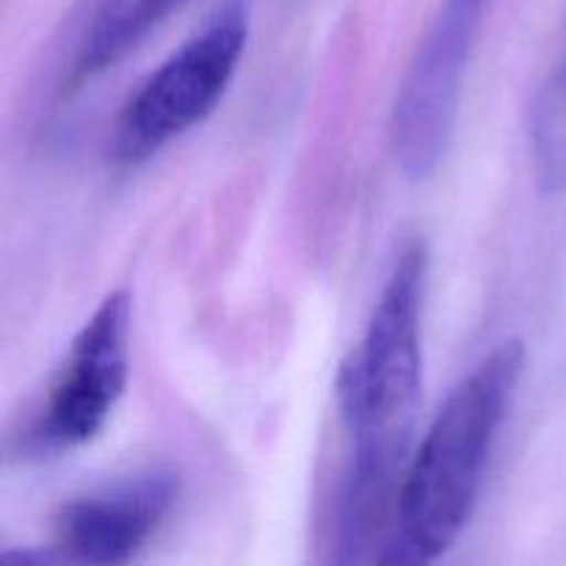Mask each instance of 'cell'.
<instances>
[{"label": "cell", "instance_id": "cell-1", "mask_svg": "<svg viewBox=\"0 0 566 566\" xmlns=\"http://www.w3.org/2000/svg\"><path fill=\"white\" fill-rule=\"evenodd\" d=\"M429 252L409 241L398 252L363 343L337 374V407L352 440V464L337 506V562H368L396 523L420 396L423 293Z\"/></svg>", "mask_w": 566, "mask_h": 566}, {"label": "cell", "instance_id": "cell-2", "mask_svg": "<svg viewBox=\"0 0 566 566\" xmlns=\"http://www.w3.org/2000/svg\"><path fill=\"white\" fill-rule=\"evenodd\" d=\"M523 370V343L503 340L448 392L418 453L407 464L396 531L381 562H437L468 528L479 506L492 446Z\"/></svg>", "mask_w": 566, "mask_h": 566}, {"label": "cell", "instance_id": "cell-3", "mask_svg": "<svg viewBox=\"0 0 566 566\" xmlns=\"http://www.w3.org/2000/svg\"><path fill=\"white\" fill-rule=\"evenodd\" d=\"M247 42L249 9L243 0H230L130 94L111 136L116 164H144L202 125L224 99Z\"/></svg>", "mask_w": 566, "mask_h": 566}, {"label": "cell", "instance_id": "cell-4", "mask_svg": "<svg viewBox=\"0 0 566 566\" xmlns=\"http://www.w3.org/2000/svg\"><path fill=\"white\" fill-rule=\"evenodd\" d=\"M130 293L111 291L81 326L20 453L59 457L92 442L114 415L130 376Z\"/></svg>", "mask_w": 566, "mask_h": 566}, {"label": "cell", "instance_id": "cell-5", "mask_svg": "<svg viewBox=\"0 0 566 566\" xmlns=\"http://www.w3.org/2000/svg\"><path fill=\"white\" fill-rule=\"evenodd\" d=\"M486 0H442L426 28L390 119L396 164L412 182H423L440 166L459 114L464 72Z\"/></svg>", "mask_w": 566, "mask_h": 566}, {"label": "cell", "instance_id": "cell-6", "mask_svg": "<svg viewBox=\"0 0 566 566\" xmlns=\"http://www.w3.org/2000/svg\"><path fill=\"white\" fill-rule=\"evenodd\" d=\"M177 495L180 479L175 470L155 468L72 497L55 514V551L81 564H127L164 525Z\"/></svg>", "mask_w": 566, "mask_h": 566}, {"label": "cell", "instance_id": "cell-7", "mask_svg": "<svg viewBox=\"0 0 566 566\" xmlns=\"http://www.w3.org/2000/svg\"><path fill=\"white\" fill-rule=\"evenodd\" d=\"M186 3L188 0H133V3L119 6L114 11H105L97 25H94V31L88 33L75 64H72V86L99 75L111 64L122 61V55H127L136 44H142L160 22L169 20Z\"/></svg>", "mask_w": 566, "mask_h": 566}, {"label": "cell", "instance_id": "cell-8", "mask_svg": "<svg viewBox=\"0 0 566 566\" xmlns=\"http://www.w3.org/2000/svg\"><path fill=\"white\" fill-rule=\"evenodd\" d=\"M528 144L542 191H566V55L531 103Z\"/></svg>", "mask_w": 566, "mask_h": 566}]
</instances>
